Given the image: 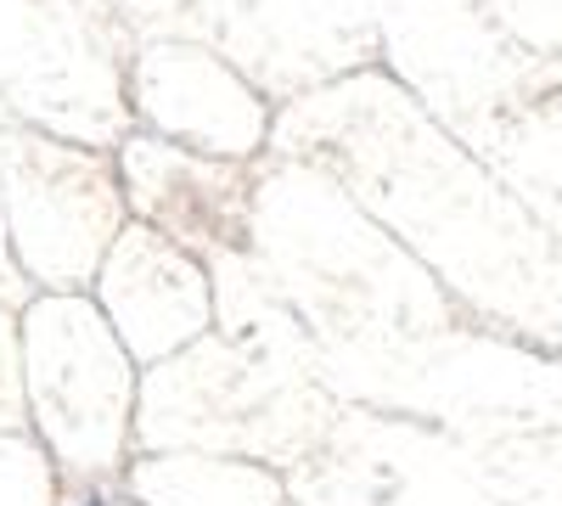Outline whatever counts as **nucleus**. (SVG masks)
<instances>
[{"label": "nucleus", "instance_id": "f257e3e1", "mask_svg": "<svg viewBox=\"0 0 562 506\" xmlns=\"http://www.w3.org/2000/svg\"><path fill=\"white\" fill-rule=\"evenodd\" d=\"M90 506H97V501H90Z\"/></svg>", "mask_w": 562, "mask_h": 506}]
</instances>
